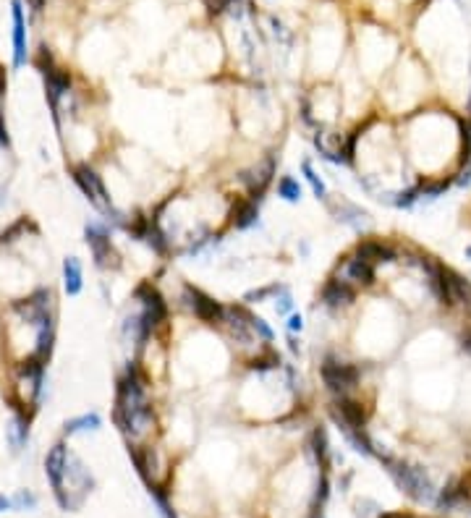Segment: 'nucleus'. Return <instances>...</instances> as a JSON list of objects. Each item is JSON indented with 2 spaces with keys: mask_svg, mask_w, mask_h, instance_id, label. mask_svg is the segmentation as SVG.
<instances>
[{
  "mask_svg": "<svg viewBox=\"0 0 471 518\" xmlns=\"http://www.w3.org/2000/svg\"><path fill=\"white\" fill-rule=\"evenodd\" d=\"M333 416L341 424V429H364V421H367V411L361 408L359 401L341 395L333 403Z\"/></svg>",
  "mask_w": 471,
  "mask_h": 518,
  "instance_id": "10",
  "label": "nucleus"
},
{
  "mask_svg": "<svg viewBox=\"0 0 471 518\" xmlns=\"http://www.w3.org/2000/svg\"><path fill=\"white\" fill-rule=\"evenodd\" d=\"M301 327H304L301 314H291V317H288V330H291V333H301Z\"/></svg>",
  "mask_w": 471,
  "mask_h": 518,
  "instance_id": "36",
  "label": "nucleus"
},
{
  "mask_svg": "<svg viewBox=\"0 0 471 518\" xmlns=\"http://www.w3.org/2000/svg\"><path fill=\"white\" fill-rule=\"evenodd\" d=\"M73 181H76V186L82 189V194L87 196V202L95 207L97 212H102L108 220H113V223H118L121 228H124L126 217L121 215V212L113 207L111 196H108V189H105V183H102V178H100L95 170L89 168V165H73Z\"/></svg>",
  "mask_w": 471,
  "mask_h": 518,
  "instance_id": "1",
  "label": "nucleus"
},
{
  "mask_svg": "<svg viewBox=\"0 0 471 518\" xmlns=\"http://www.w3.org/2000/svg\"><path fill=\"white\" fill-rule=\"evenodd\" d=\"M5 89H8V79H5L3 66H0V102H3V97H5Z\"/></svg>",
  "mask_w": 471,
  "mask_h": 518,
  "instance_id": "37",
  "label": "nucleus"
},
{
  "mask_svg": "<svg viewBox=\"0 0 471 518\" xmlns=\"http://www.w3.org/2000/svg\"><path fill=\"white\" fill-rule=\"evenodd\" d=\"M469 108H471V97H469Z\"/></svg>",
  "mask_w": 471,
  "mask_h": 518,
  "instance_id": "45",
  "label": "nucleus"
},
{
  "mask_svg": "<svg viewBox=\"0 0 471 518\" xmlns=\"http://www.w3.org/2000/svg\"><path fill=\"white\" fill-rule=\"evenodd\" d=\"M356 257H361L364 262L369 265H380V262H395L398 259V252L390 246V244H382V241H361L356 246Z\"/></svg>",
  "mask_w": 471,
  "mask_h": 518,
  "instance_id": "14",
  "label": "nucleus"
},
{
  "mask_svg": "<svg viewBox=\"0 0 471 518\" xmlns=\"http://www.w3.org/2000/svg\"><path fill=\"white\" fill-rule=\"evenodd\" d=\"M354 298H356V294H354V288H351V283L348 281H338V278H333V281L322 288V301H325V307H330V309L351 307Z\"/></svg>",
  "mask_w": 471,
  "mask_h": 518,
  "instance_id": "13",
  "label": "nucleus"
},
{
  "mask_svg": "<svg viewBox=\"0 0 471 518\" xmlns=\"http://www.w3.org/2000/svg\"><path fill=\"white\" fill-rule=\"evenodd\" d=\"M222 325L228 327V333L233 338L236 343L241 346H249L254 340V327H251V314L244 307H225V317H222Z\"/></svg>",
  "mask_w": 471,
  "mask_h": 518,
  "instance_id": "9",
  "label": "nucleus"
},
{
  "mask_svg": "<svg viewBox=\"0 0 471 518\" xmlns=\"http://www.w3.org/2000/svg\"><path fill=\"white\" fill-rule=\"evenodd\" d=\"M335 215H338V220L341 223L351 225V228H361V225H367L369 220V215L364 210H359V207H354V204H341V207H335Z\"/></svg>",
  "mask_w": 471,
  "mask_h": 518,
  "instance_id": "20",
  "label": "nucleus"
},
{
  "mask_svg": "<svg viewBox=\"0 0 471 518\" xmlns=\"http://www.w3.org/2000/svg\"><path fill=\"white\" fill-rule=\"evenodd\" d=\"M137 298L141 301V311H139V314H141V320H144V325H147V330L152 333L157 325L165 322V317H168L165 301L160 298V294L154 291L152 285H139Z\"/></svg>",
  "mask_w": 471,
  "mask_h": 518,
  "instance_id": "8",
  "label": "nucleus"
},
{
  "mask_svg": "<svg viewBox=\"0 0 471 518\" xmlns=\"http://www.w3.org/2000/svg\"><path fill=\"white\" fill-rule=\"evenodd\" d=\"M0 204H5V191L0 189Z\"/></svg>",
  "mask_w": 471,
  "mask_h": 518,
  "instance_id": "43",
  "label": "nucleus"
},
{
  "mask_svg": "<svg viewBox=\"0 0 471 518\" xmlns=\"http://www.w3.org/2000/svg\"><path fill=\"white\" fill-rule=\"evenodd\" d=\"M251 327H254V333L262 335L264 340H273V338H275V333L270 330V325L264 322L262 317H254V314H251Z\"/></svg>",
  "mask_w": 471,
  "mask_h": 518,
  "instance_id": "32",
  "label": "nucleus"
},
{
  "mask_svg": "<svg viewBox=\"0 0 471 518\" xmlns=\"http://www.w3.org/2000/svg\"><path fill=\"white\" fill-rule=\"evenodd\" d=\"M100 419L97 414H82V416H73V419L66 421V434H76V432H89V429H100Z\"/></svg>",
  "mask_w": 471,
  "mask_h": 518,
  "instance_id": "21",
  "label": "nucleus"
},
{
  "mask_svg": "<svg viewBox=\"0 0 471 518\" xmlns=\"http://www.w3.org/2000/svg\"><path fill=\"white\" fill-rule=\"evenodd\" d=\"M466 257H469V259H471V246H469V249H466Z\"/></svg>",
  "mask_w": 471,
  "mask_h": 518,
  "instance_id": "44",
  "label": "nucleus"
},
{
  "mask_svg": "<svg viewBox=\"0 0 471 518\" xmlns=\"http://www.w3.org/2000/svg\"><path fill=\"white\" fill-rule=\"evenodd\" d=\"M5 437H8V443H11V450L14 453H19V450L27 445L29 440V416H24V414H14V419L8 421V427H5Z\"/></svg>",
  "mask_w": 471,
  "mask_h": 518,
  "instance_id": "16",
  "label": "nucleus"
},
{
  "mask_svg": "<svg viewBox=\"0 0 471 518\" xmlns=\"http://www.w3.org/2000/svg\"><path fill=\"white\" fill-rule=\"evenodd\" d=\"M309 518H325V513H322V508H312V516Z\"/></svg>",
  "mask_w": 471,
  "mask_h": 518,
  "instance_id": "40",
  "label": "nucleus"
},
{
  "mask_svg": "<svg viewBox=\"0 0 471 518\" xmlns=\"http://www.w3.org/2000/svg\"><path fill=\"white\" fill-rule=\"evenodd\" d=\"M419 199H422V189H419V186H414V189H409V191H401V194H395L393 204H395V207H401V210H406V207H414Z\"/></svg>",
  "mask_w": 471,
  "mask_h": 518,
  "instance_id": "27",
  "label": "nucleus"
},
{
  "mask_svg": "<svg viewBox=\"0 0 471 518\" xmlns=\"http://www.w3.org/2000/svg\"><path fill=\"white\" fill-rule=\"evenodd\" d=\"M29 228V220H19V223H14L5 233H0V246H5V244H11V241H16V236L19 233H24Z\"/></svg>",
  "mask_w": 471,
  "mask_h": 518,
  "instance_id": "29",
  "label": "nucleus"
},
{
  "mask_svg": "<svg viewBox=\"0 0 471 518\" xmlns=\"http://www.w3.org/2000/svg\"><path fill=\"white\" fill-rule=\"evenodd\" d=\"M249 366H251V369H257V372H264V369H275V366H280V356L270 351V353H267L264 359H254Z\"/></svg>",
  "mask_w": 471,
  "mask_h": 518,
  "instance_id": "30",
  "label": "nucleus"
},
{
  "mask_svg": "<svg viewBox=\"0 0 471 518\" xmlns=\"http://www.w3.org/2000/svg\"><path fill=\"white\" fill-rule=\"evenodd\" d=\"M380 518H411V516H406V513H385V516Z\"/></svg>",
  "mask_w": 471,
  "mask_h": 518,
  "instance_id": "41",
  "label": "nucleus"
},
{
  "mask_svg": "<svg viewBox=\"0 0 471 518\" xmlns=\"http://www.w3.org/2000/svg\"><path fill=\"white\" fill-rule=\"evenodd\" d=\"M14 311L32 327H40L42 322L56 320V307H53V294L50 288H40L27 298L14 301Z\"/></svg>",
  "mask_w": 471,
  "mask_h": 518,
  "instance_id": "3",
  "label": "nucleus"
},
{
  "mask_svg": "<svg viewBox=\"0 0 471 518\" xmlns=\"http://www.w3.org/2000/svg\"><path fill=\"white\" fill-rule=\"evenodd\" d=\"M45 474L50 479V487L56 492V500L63 510H69V495H66V476H69V450L58 443L45 456Z\"/></svg>",
  "mask_w": 471,
  "mask_h": 518,
  "instance_id": "4",
  "label": "nucleus"
},
{
  "mask_svg": "<svg viewBox=\"0 0 471 518\" xmlns=\"http://www.w3.org/2000/svg\"><path fill=\"white\" fill-rule=\"evenodd\" d=\"M322 379H325V385L333 392L346 395V390L356 388V382H359V366L346 364V362H338L333 356H328L325 364H322Z\"/></svg>",
  "mask_w": 471,
  "mask_h": 518,
  "instance_id": "6",
  "label": "nucleus"
},
{
  "mask_svg": "<svg viewBox=\"0 0 471 518\" xmlns=\"http://www.w3.org/2000/svg\"><path fill=\"white\" fill-rule=\"evenodd\" d=\"M346 278L354 283H361V285H372L374 283V270L369 262H364L361 257H354L346 262Z\"/></svg>",
  "mask_w": 471,
  "mask_h": 518,
  "instance_id": "19",
  "label": "nucleus"
},
{
  "mask_svg": "<svg viewBox=\"0 0 471 518\" xmlns=\"http://www.w3.org/2000/svg\"><path fill=\"white\" fill-rule=\"evenodd\" d=\"M84 236H87V246L92 249V257H95L97 267H102V270H108V267H113V270L121 267V259H118V254H115V249H113V244H111L108 225L105 223H87Z\"/></svg>",
  "mask_w": 471,
  "mask_h": 518,
  "instance_id": "5",
  "label": "nucleus"
},
{
  "mask_svg": "<svg viewBox=\"0 0 471 518\" xmlns=\"http://www.w3.org/2000/svg\"><path fill=\"white\" fill-rule=\"evenodd\" d=\"M32 3H34V8L40 11V8H42V3H45V0H32Z\"/></svg>",
  "mask_w": 471,
  "mask_h": 518,
  "instance_id": "42",
  "label": "nucleus"
},
{
  "mask_svg": "<svg viewBox=\"0 0 471 518\" xmlns=\"http://www.w3.org/2000/svg\"><path fill=\"white\" fill-rule=\"evenodd\" d=\"M231 217H233V225L238 231H246L260 220V207H257L254 199H241V202H236Z\"/></svg>",
  "mask_w": 471,
  "mask_h": 518,
  "instance_id": "17",
  "label": "nucleus"
},
{
  "mask_svg": "<svg viewBox=\"0 0 471 518\" xmlns=\"http://www.w3.org/2000/svg\"><path fill=\"white\" fill-rule=\"evenodd\" d=\"M11 16H14V69L27 63V21L21 0H11Z\"/></svg>",
  "mask_w": 471,
  "mask_h": 518,
  "instance_id": "12",
  "label": "nucleus"
},
{
  "mask_svg": "<svg viewBox=\"0 0 471 518\" xmlns=\"http://www.w3.org/2000/svg\"><path fill=\"white\" fill-rule=\"evenodd\" d=\"M275 309H277V314H288L293 309L291 294H288V288H283V285H280V296L275 298Z\"/></svg>",
  "mask_w": 471,
  "mask_h": 518,
  "instance_id": "31",
  "label": "nucleus"
},
{
  "mask_svg": "<svg viewBox=\"0 0 471 518\" xmlns=\"http://www.w3.org/2000/svg\"><path fill=\"white\" fill-rule=\"evenodd\" d=\"M448 186H450V181H427V183H419V189H422V199H437L440 194H445V191H448Z\"/></svg>",
  "mask_w": 471,
  "mask_h": 518,
  "instance_id": "26",
  "label": "nucleus"
},
{
  "mask_svg": "<svg viewBox=\"0 0 471 518\" xmlns=\"http://www.w3.org/2000/svg\"><path fill=\"white\" fill-rule=\"evenodd\" d=\"M34 505H37V497H34L32 492H27V490H21L14 497V508H21V510H27V508H34Z\"/></svg>",
  "mask_w": 471,
  "mask_h": 518,
  "instance_id": "33",
  "label": "nucleus"
},
{
  "mask_svg": "<svg viewBox=\"0 0 471 518\" xmlns=\"http://www.w3.org/2000/svg\"><path fill=\"white\" fill-rule=\"evenodd\" d=\"M312 450L317 453V458L322 463L328 461V437H325V432L322 429H314V434H312Z\"/></svg>",
  "mask_w": 471,
  "mask_h": 518,
  "instance_id": "28",
  "label": "nucleus"
},
{
  "mask_svg": "<svg viewBox=\"0 0 471 518\" xmlns=\"http://www.w3.org/2000/svg\"><path fill=\"white\" fill-rule=\"evenodd\" d=\"M346 432V440L354 445V448L359 450V453H364V456H374V445L372 440L367 437V432L364 429H343Z\"/></svg>",
  "mask_w": 471,
  "mask_h": 518,
  "instance_id": "22",
  "label": "nucleus"
},
{
  "mask_svg": "<svg viewBox=\"0 0 471 518\" xmlns=\"http://www.w3.org/2000/svg\"><path fill=\"white\" fill-rule=\"evenodd\" d=\"M183 298H186V307L192 309V311H194L202 322H207V325L222 322V317H225V307L218 304L215 298H209L207 294H202L199 288H194V285H186V288H183Z\"/></svg>",
  "mask_w": 471,
  "mask_h": 518,
  "instance_id": "7",
  "label": "nucleus"
},
{
  "mask_svg": "<svg viewBox=\"0 0 471 518\" xmlns=\"http://www.w3.org/2000/svg\"><path fill=\"white\" fill-rule=\"evenodd\" d=\"M150 495L154 497V503H157V508H160V513H163V518H176V513H173V508H170V503H168L165 490H163L160 484H152V487H150Z\"/></svg>",
  "mask_w": 471,
  "mask_h": 518,
  "instance_id": "25",
  "label": "nucleus"
},
{
  "mask_svg": "<svg viewBox=\"0 0 471 518\" xmlns=\"http://www.w3.org/2000/svg\"><path fill=\"white\" fill-rule=\"evenodd\" d=\"M461 349L466 351V353H471V330L463 338H461Z\"/></svg>",
  "mask_w": 471,
  "mask_h": 518,
  "instance_id": "38",
  "label": "nucleus"
},
{
  "mask_svg": "<svg viewBox=\"0 0 471 518\" xmlns=\"http://www.w3.org/2000/svg\"><path fill=\"white\" fill-rule=\"evenodd\" d=\"M0 147H3V150H11V134H8V123H5V118H3V113H0Z\"/></svg>",
  "mask_w": 471,
  "mask_h": 518,
  "instance_id": "35",
  "label": "nucleus"
},
{
  "mask_svg": "<svg viewBox=\"0 0 471 518\" xmlns=\"http://www.w3.org/2000/svg\"><path fill=\"white\" fill-rule=\"evenodd\" d=\"M301 173H304L306 183L312 186L314 196H317V199H325V196H328V189H325V183H322V178L317 176V170L312 168V163H309V160H304V163H301Z\"/></svg>",
  "mask_w": 471,
  "mask_h": 518,
  "instance_id": "24",
  "label": "nucleus"
},
{
  "mask_svg": "<svg viewBox=\"0 0 471 518\" xmlns=\"http://www.w3.org/2000/svg\"><path fill=\"white\" fill-rule=\"evenodd\" d=\"M466 497H469V484H466V482H453V484H448V487L440 492L437 508H440V510H453V508H458Z\"/></svg>",
  "mask_w": 471,
  "mask_h": 518,
  "instance_id": "18",
  "label": "nucleus"
},
{
  "mask_svg": "<svg viewBox=\"0 0 471 518\" xmlns=\"http://www.w3.org/2000/svg\"><path fill=\"white\" fill-rule=\"evenodd\" d=\"M8 508H14V500L5 497V495H0V510H8Z\"/></svg>",
  "mask_w": 471,
  "mask_h": 518,
  "instance_id": "39",
  "label": "nucleus"
},
{
  "mask_svg": "<svg viewBox=\"0 0 471 518\" xmlns=\"http://www.w3.org/2000/svg\"><path fill=\"white\" fill-rule=\"evenodd\" d=\"M277 194L283 196L286 202H299L301 199V183L296 181V178H291V176H283L277 181Z\"/></svg>",
  "mask_w": 471,
  "mask_h": 518,
  "instance_id": "23",
  "label": "nucleus"
},
{
  "mask_svg": "<svg viewBox=\"0 0 471 518\" xmlns=\"http://www.w3.org/2000/svg\"><path fill=\"white\" fill-rule=\"evenodd\" d=\"M277 291V285H270V288H260V291H249V294L244 296V301H262V298H267L270 294H275Z\"/></svg>",
  "mask_w": 471,
  "mask_h": 518,
  "instance_id": "34",
  "label": "nucleus"
},
{
  "mask_svg": "<svg viewBox=\"0 0 471 518\" xmlns=\"http://www.w3.org/2000/svg\"><path fill=\"white\" fill-rule=\"evenodd\" d=\"M273 176H275V157H267V160L260 163L257 168L246 170V173L241 176V181H244V186L249 189L251 199L260 202L264 194V189H267L270 181H273Z\"/></svg>",
  "mask_w": 471,
  "mask_h": 518,
  "instance_id": "11",
  "label": "nucleus"
},
{
  "mask_svg": "<svg viewBox=\"0 0 471 518\" xmlns=\"http://www.w3.org/2000/svg\"><path fill=\"white\" fill-rule=\"evenodd\" d=\"M63 288L69 296H79L84 288V275H82V262L76 257H66L63 259Z\"/></svg>",
  "mask_w": 471,
  "mask_h": 518,
  "instance_id": "15",
  "label": "nucleus"
},
{
  "mask_svg": "<svg viewBox=\"0 0 471 518\" xmlns=\"http://www.w3.org/2000/svg\"><path fill=\"white\" fill-rule=\"evenodd\" d=\"M380 461L388 466V474L395 479V484H398L411 500H416V503H430L432 500V482H430V476L424 474L419 466L395 461V458L382 456V453H380Z\"/></svg>",
  "mask_w": 471,
  "mask_h": 518,
  "instance_id": "2",
  "label": "nucleus"
}]
</instances>
